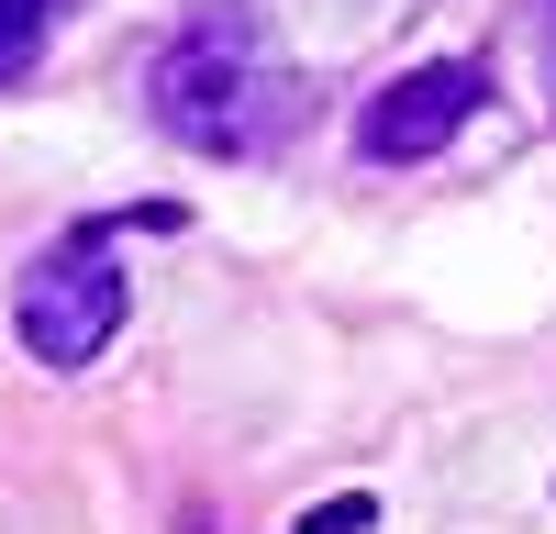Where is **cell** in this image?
Masks as SVG:
<instances>
[{
  "mask_svg": "<svg viewBox=\"0 0 556 534\" xmlns=\"http://www.w3.org/2000/svg\"><path fill=\"white\" fill-rule=\"evenodd\" d=\"M490 101V67L479 56H424V67H401L367 89V112H356V156L367 167H412V156H445L456 134L479 123Z\"/></svg>",
  "mask_w": 556,
  "mask_h": 534,
  "instance_id": "obj_3",
  "label": "cell"
},
{
  "mask_svg": "<svg viewBox=\"0 0 556 534\" xmlns=\"http://www.w3.org/2000/svg\"><path fill=\"white\" fill-rule=\"evenodd\" d=\"M146 112L190 156H267L278 134L301 123V78L278 67L256 0H212V12L146 67Z\"/></svg>",
  "mask_w": 556,
  "mask_h": 534,
  "instance_id": "obj_1",
  "label": "cell"
},
{
  "mask_svg": "<svg viewBox=\"0 0 556 534\" xmlns=\"http://www.w3.org/2000/svg\"><path fill=\"white\" fill-rule=\"evenodd\" d=\"M123 312H134V279L112 256V223H78L67 245H45L23 267L12 323H23V356H45V368H89V356L123 334Z\"/></svg>",
  "mask_w": 556,
  "mask_h": 534,
  "instance_id": "obj_2",
  "label": "cell"
},
{
  "mask_svg": "<svg viewBox=\"0 0 556 534\" xmlns=\"http://www.w3.org/2000/svg\"><path fill=\"white\" fill-rule=\"evenodd\" d=\"M67 0H0V89H23L34 56H45V34H56Z\"/></svg>",
  "mask_w": 556,
  "mask_h": 534,
  "instance_id": "obj_4",
  "label": "cell"
},
{
  "mask_svg": "<svg viewBox=\"0 0 556 534\" xmlns=\"http://www.w3.org/2000/svg\"><path fill=\"white\" fill-rule=\"evenodd\" d=\"M534 56H545V89H556V0H534Z\"/></svg>",
  "mask_w": 556,
  "mask_h": 534,
  "instance_id": "obj_6",
  "label": "cell"
},
{
  "mask_svg": "<svg viewBox=\"0 0 556 534\" xmlns=\"http://www.w3.org/2000/svg\"><path fill=\"white\" fill-rule=\"evenodd\" d=\"M367 523H379V501H367V490H345V501H312L290 534H367Z\"/></svg>",
  "mask_w": 556,
  "mask_h": 534,
  "instance_id": "obj_5",
  "label": "cell"
}]
</instances>
